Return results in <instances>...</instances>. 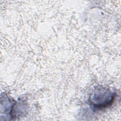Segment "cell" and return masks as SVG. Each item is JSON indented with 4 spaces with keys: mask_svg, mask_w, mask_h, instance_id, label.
<instances>
[{
    "mask_svg": "<svg viewBox=\"0 0 121 121\" xmlns=\"http://www.w3.org/2000/svg\"><path fill=\"white\" fill-rule=\"evenodd\" d=\"M114 98V94L105 87H97L90 96V103L96 108H103L109 105Z\"/></svg>",
    "mask_w": 121,
    "mask_h": 121,
    "instance_id": "6da1fadb",
    "label": "cell"
}]
</instances>
